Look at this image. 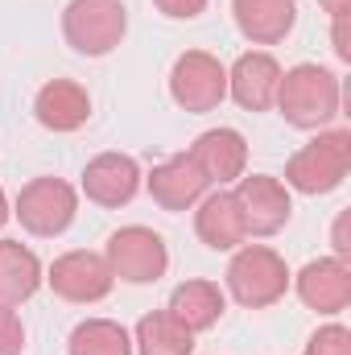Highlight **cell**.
<instances>
[{
    "label": "cell",
    "mask_w": 351,
    "mask_h": 355,
    "mask_svg": "<svg viewBox=\"0 0 351 355\" xmlns=\"http://www.w3.org/2000/svg\"><path fill=\"white\" fill-rule=\"evenodd\" d=\"M339 103H343V87H339L335 71H327L318 62H298V67L281 71L273 107L281 112L285 124H293L302 132H323L339 116Z\"/></svg>",
    "instance_id": "obj_1"
},
{
    "label": "cell",
    "mask_w": 351,
    "mask_h": 355,
    "mask_svg": "<svg viewBox=\"0 0 351 355\" xmlns=\"http://www.w3.org/2000/svg\"><path fill=\"white\" fill-rule=\"evenodd\" d=\"M351 170V132L348 128H323L314 141H306L289 162H285V190L298 194H331L348 182Z\"/></svg>",
    "instance_id": "obj_2"
},
{
    "label": "cell",
    "mask_w": 351,
    "mask_h": 355,
    "mask_svg": "<svg viewBox=\"0 0 351 355\" xmlns=\"http://www.w3.org/2000/svg\"><path fill=\"white\" fill-rule=\"evenodd\" d=\"M289 293V265L268 244H240L228 265V297L244 310L277 306Z\"/></svg>",
    "instance_id": "obj_3"
},
{
    "label": "cell",
    "mask_w": 351,
    "mask_h": 355,
    "mask_svg": "<svg viewBox=\"0 0 351 355\" xmlns=\"http://www.w3.org/2000/svg\"><path fill=\"white\" fill-rule=\"evenodd\" d=\"M124 33H128L124 0H71L62 8V37L83 58L112 54L124 42Z\"/></svg>",
    "instance_id": "obj_4"
},
{
    "label": "cell",
    "mask_w": 351,
    "mask_h": 355,
    "mask_svg": "<svg viewBox=\"0 0 351 355\" xmlns=\"http://www.w3.org/2000/svg\"><path fill=\"white\" fill-rule=\"evenodd\" d=\"M12 215L17 223L29 232V236H42V240H54L62 236L75 215H79V190L62 178H33L21 186L17 202H12Z\"/></svg>",
    "instance_id": "obj_5"
},
{
    "label": "cell",
    "mask_w": 351,
    "mask_h": 355,
    "mask_svg": "<svg viewBox=\"0 0 351 355\" xmlns=\"http://www.w3.org/2000/svg\"><path fill=\"white\" fill-rule=\"evenodd\" d=\"M103 261L112 268L116 281H128V285H153L166 277L170 268V248L166 240L145 227V223H128L120 232L108 236V248H103Z\"/></svg>",
    "instance_id": "obj_6"
},
{
    "label": "cell",
    "mask_w": 351,
    "mask_h": 355,
    "mask_svg": "<svg viewBox=\"0 0 351 355\" xmlns=\"http://www.w3.org/2000/svg\"><path fill=\"white\" fill-rule=\"evenodd\" d=\"M170 99L182 112L203 116L228 99V67L207 50H186L170 67Z\"/></svg>",
    "instance_id": "obj_7"
},
{
    "label": "cell",
    "mask_w": 351,
    "mask_h": 355,
    "mask_svg": "<svg viewBox=\"0 0 351 355\" xmlns=\"http://www.w3.org/2000/svg\"><path fill=\"white\" fill-rule=\"evenodd\" d=\"M236 207H240V223H244V236L264 240V236H277L289 215H293V198L285 190V182L273 174H244L232 190Z\"/></svg>",
    "instance_id": "obj_8"
},
{
    "label": "cell",
    "mask_w": 351,
    "mask_h": 355,
    "mask_svg": "<svg viewBox=\"0 0 351 355\" xmlns=\"http://www.w3.org/2000/svg\"><path fill=\"white\" fill-rule=\"evenodd\" d=\"M46 285L71 306H91V302H103L116 289V277H112V268L103 261V252L75 248V252H62L54 265L46 268Z\"/></svg>",
    "instance_id": "obj_9"
},
{
    "label": "cell",
    "mask_w": 351,
    "mask_h": 355,
    "mask_svg": "<svg viewBox=\"0 0 351 355\" xmlns=\"http://www.w3.org/2000/svg\"><path fill=\"white\" fill-rule=\"evenodd\" d=\"M289 285L298 289L302 306L314 310V314H343L351 306V265L339 257H318L302 268L298 277H289Z\"/></svg>",
    "instance_id": "obj_10"
},
{
    "label": "cell",
    "mask_w": 351,
    "mask_h": 355,
    "mask_svg": "<svg viewBox=\"0 0 351 355\" xmlns=\"http://www.w3.org/2000/svg\"><path fill=\"white\" fill-rule=\"evenodd\" d=\"M194 157V166L207 174V182L219 190V186H232L248 174V141L240 128H207L194 137V145L186 149Z\"/></svg>",
    "instance_id": "obj_11"
},
{
    "label": "cell",
    "mask_w": 351,
    "mask_h": 355,
    "mask_svg": "<svg viewBox=\"0 0 351 355\" xmlns=\"http://www.w3.org/2000/svg\"><path fill=\"white\" fill-rule=\"evenodd\" d=\"M141 182H145V174H141L137 157H128V153H99L83 170V194L95 207L116 211V207H128L137 198Z\"/></svg>",
    "instance_id": "obj_12"
},
{
    "label": "cell",
    "mask_w": 351,
    "mask_h": 355,
    "mask_svg": "<svg viewBox=\"0 0 351 355\" xmlns=\"http://www.w3.org/2000/svg\"><path fill=\"white\" fill-rule=\"evenodd\" d=\"M145 190H149V198L162 207V211H194L198 207V198L211 190V182L207 174L194 166V157L190 153H174V157H166L162 166H153V174L145 178Z\"/></svg>",
    "instance_id": "obj_13"
},
{
    "label": "cell",
    "mask_w": 351,
    "mask_h": 355,
    "mask_svg": "<svg viewBox=\"0 0 351 355\" xmlns=\"http://www.w3.org/2000/svg\"><path fill=\"white\" fill-rule=\"evenodd\" d=\"M281 83V62L268 50H248L232 62L228 71V95L244 107V112H268L277 99Z\"/></svg>",
    "instance_id": "obj_14"
},
{
    "label": "cell",
    "mask_w": 351,
    "mask_h": 355,
    "mask_svg": "<svg viewBox=\"0 0 351 355\" xmlns=\"http://www.w3.org/2000/svg\"><path fill=\"white\" fill-rule=\"evenodd\" d=\"M33 116L46 132H79L91 120V95L75 79H50L33 95Z\"/></svg>",
    "instance_id": "obj_15"
},
{
    "label": "cell",
    "mask_w": 351,
    "mask_h": 355,
    "mask_svg": "<svg viewBox=\"0 0 351 355\" xmlns=\"http://www.w3.org/2000/svg\"><path fill=\"white\" fill-rule=\"evenodd\" d=\"M194 236L211 248V252H236L248 236L240 223V207L232 198V190H207L194 207Z\"/></svg>",
    "instance_id": "obj_16"
},
{
    "label": "cell",
    "mask_w": 351,
    "mask_h": 355,
    "mask_svg": "<svg viewBox=\"0 0 351 355\" xmlns=\"http://www.w3.org/2000/svg\"><path fill=\"white\" fill-rule=\"evenodd\" d=\"M232 21L252 46H277L298 25V0H232Z\"/></svg>",
    "instance_id": "obj_17"
},
{
    "label": "cell",
    "mask_w": 351,
    "mask_h": 355,
    "mask_svg": "<svg viewBox=\"0 0 351 355\" xmlns=\"http://www.w3.org/2000/svg\"><path fill=\"white\" fill-rule=\"evenodd\" d=\"M166 310L174 314L190 335H203V331L219 327V318H223V310H228V293H223L215 281L194 277V281H182L174 293H170V306H166Z\"/></svg>",
    "instance_id": "obj_18"
},
{
    "label": "cell",
    "mask_w": 351,
    "mask_h": 355,
    "mask_svg": "<svg viewBox=\"0 0 351 355\" xmlns=\"http://www.w3.org/2000/svg\"><path fill=\"white\" fill-rule=\"evenodd\" d=\"M46 281V268L37 252L21 240H0V306L29 302Z\"/></svg>",
    "instance_id": "obj_19"
},
{
    "label": "cell",
    "mask_w": 351,
    "mask_h": 355,
    "mask_svg": "<svg viewBox=\"0 0 351 355\" xmlns=\"http://www.w3.org/2000/svg\"><path fill=\"white\" fill-rule=\"evenodd\" d=\"M137 355H194V335L178 322L170 310H149L132 331Z\"/></svg>",
    "instance_id": "obj_20"
},
{
    "label": "cell",
    "mask_w": 351,
    "mask_h": 355,
    "mask_svg": "<svg viewBox=\"0 0 351 355\" xmlns=\"http://www.w3.org/2000/svg\"><path fill=\"white\" fill-rule=\"evenodd\" d=\"M67 355H132V335L112 318H87L71 331Z\"/></svg>",
    "instance_id": "obj_21"
},
{
    "label": "cell",
    "mask_w": 351,
    "mask_h": 355,
    "mask_svg": "<svg viewBox=\"0 0 351 355\" xmlns=\"http://www.w3.org/2000/svg\"><path fill=\"white\" fill-rule=\"evenodd\" d=\"M306 355H351V331L343 322H327L306 339Z\"/></svg>",
    "instance_id": "obj_22"
},
{
    "label": "cell",
    "mask_w": 351,
    "mask_h": 355,
    "mask_svg": "<svg viewBox=\"0 0 351 355\" xmlns=\"http://www.w3.org/2000/svg\"><path fill=\"white\" fill-rule=\"evenodd\" d=\"M25 352V322L17 306H0V355H21Z\"/></svg>",
    "instance_id": "obj_23"
},
{
    "label": "cell",
    "mask_w": 351,
    "mask_h": 355,
    "mask_svg": "<svg viewBox=\"0 0 351 355\" xmlns=\"http://www.w3.org/2000/svg\"><path fill=\"white\" fill-rule=\"evenodd\" d=\"M211 0H153V8L170 21H194L198 12H207Z\"/></svg>",
    "instance_id": "obj_24"
},
{
    "label": "cell",
    "mask_w": 351,
    "mask_h": 355,
    "mask_svg": "<svg viewBox=\"0 0 351 355\" xmlns=\"http://www.w3.org/2000/svg\"><path fill=\"white\" fill-rule=\"evenodd\" d=\"M348 223H351V211H339V219H335V227H331V248H335V257H339V261H348V257H351Z\"/></svg>",
    "instance_id": "obj_25"
},
{
    "label": "cell",
    "mask_w": 351,
    "mask_h": 355,
    "mask_svg": "<svg viewBox=\"0 0 351 355\" xmlns=\"http://www.w3.org/2000/svg\"><path fill=\"white\" fill-rule=\"evenodd\" d=\"M331 46H335V58H339V62H351V46H348V17L331 21Z\"/></svg>",
    "instance_id": "obj_26"
},
{
    "label": "cell",
    "mask_w": 351,
    "mask_h": 355,
    "mask_svg": "<svg viewBox=\"0 0 351 355\" xmlns=\"http://www.w3.org/2000/svg\"><path fill=\"white\" fill-rule=\"evenodd\" d=\"M318 8L331 17V21H339V17H348V8H351V0H318Z\"/></svg>",
    "instance_id": "obj_27"
},
{
    "label": "cell",
    "mask_w": 351,
    "mask_h": 355,
    "mask_svg": "<svg viewBox=\"0 0 351 355\" xmlns=\"http://www.w3.org/2000/svg\"><path fill=\"white\" fill-rule=\"evenodd\" d=\"M8 215H12V207H8V194H4V186H0V227L8 223Z\"/></svg>",
    "instance_id": "obj_28"
}]
</instances>
